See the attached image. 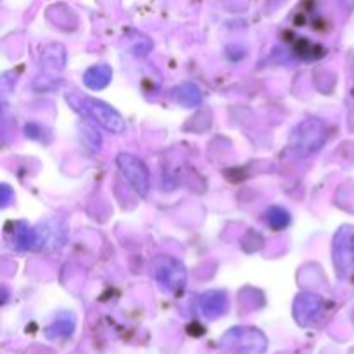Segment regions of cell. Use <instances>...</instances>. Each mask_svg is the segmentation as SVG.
<instances>
[{
	"mask_svg": "<svg viewBox=\"0 0 354 354\" xmlns=\"http://www.w3.org/2000/svg\"><path fill=\"white\" fill-rule=\"evenodd\" d=\"M325 140H327V127L318 118H306V120L299 121L292 128L289 137L290 149L301 158H306V156L320 151Z\"/></svg>",
	"mask_w": 354,
	"mask_h": 354,
	"instance_id": "obj_1",
	"label": "cell"
},
{
	"mask_svg": "<svg viewBox=\"0 0 354 354\" xmlns=\"http://www.w3.org/2000/svg\"><path fill=\"white\" fill-rule=\"evenodd\" d=\"M75 104L76 109H82L88 118H92L97 124L106 128L111 133H123L124 131V118L114 109L113 106L106 104L104 100L93 99V97H80Z\"/></svg>",
	"mask_w": 354,
	"mask_h": 354,
	"instance_id": "obj_2",
	"label": "cell"
},
{
	"mask_svg": "<svg viewBox=\"0 0 354 354\" xmlns=\"http://www.w3.org/2000/svg\"><path fill=\"white\" fill-rule=\"evenodd\" d=\"M266 346L265 335L252 327H235L221 339V348L234 354H261Z\"/></svg>",
	"mask_w": 354,
	"mask_h": 354,
	"instance_id": "obj_3",
	"label": "cell"
},
{
	"mask_svg": "<svg viewBox=\"0 0 354 354\" xmlns=\"http://www.w3.org/2000/svg\"><path fill=\"white\" fill-rule=\"evenodd\" d=\"M332 259L339 279L348 280L354 275V227L339 228L332 242Z\"/></svg>",
	"mask_w": 354,
	"mask_h": 354,
	"instance_id": "obj_4",
	"label": "cell"
},
{
	"mask_svg": "<svg viewBox=\"0 0 354 354\" xmlns=\"http://www.w3.org/2000/svg\"><path fill=\"white\" fill-rule=\"evenodd\" d=\"M154 279L168 292H182L187 286V270L182 261L173 256H158L152 263Z\"/></svg>",
	"mask_w": 354,
	"mask_h": 354,
	"instance_id": "obj_5",
	"label": "cell"
},
{
	"mask_svg": "<svg viewBox=\"0 0 354 354\" xmlns=\"http://www.w3.org/2000/svg\"><path fill=\"white\" fill-rule=\"evenodd\" d=\"M116 165L124 180L131 185V189L140 197L147 196L151 190V173H149L147 165L138 156L130 154V152L118 154Z\"/></svg>",
	"mask_w": 354,
	"mask_h": 354,
	"instance_id": "obj_6",
	"label": "cell"
},
{
	"mask_svg": "<svg viewBox=\"0 0 354 354\" xmlns=\"http://www.w3.org/2000/svg\"><path fill=\"white\" fill-rule=\"evenodd\" d=\"M325 313V299L318 294L301 292L294 301V318L301 327L318 324Z\"/></svg>",
	"mask_w": 354,
	"mask_h": 354,
	"instance_id": "obj_7",
	"label": "cell"
},
{
	"mask_svg": "<svg viewBox=\"0 0 354 354\" xmlns=\"http://www.w3.org/2000/svg\"><path fill=\"white\" fill-rule=\"evenodd\" d=\"M66 242V227L59 220H47L33 228V251H54Z\"/></svg>",
	"mask_w": 354,
	"mask_h": 354,
	"instance_id": "obj_8",
	"label": "cell"
},
{
	"mask_svg": "<svg viewBox=\"0 0 354 354\" xmlns=\"http://www.w3.org/2000/svg\"><path fill=\"white\" fill-rule=\"evenodd\" d=\"M228 306H230V301H228L225 290L211 289L197 297V310L207 320H216V318L227 315Z\"/></svg>",
	"mask_w": 354,
	"mask_h": 354,
	"instance_id": "obj_9",
	"label": "cell"
},
{
	"mask_svg": "<svg viewBox=\"0 0 354 354\" xmlns=\"http://www.w3.org/2000/svg\"><path fill=\"white\" fill-rule=\"evenodd\" d=\"M111 80H113V69L107 64L90 66V68L83 73V83H85L86 88L93 90V92L106 88L111 83Z\"/></svg>",
	"mask_w": 354,
	"mask_h": 354,
	"instance_id": "obj_10",
	"label": "cell"
},
{
	"mask_svg": "<svg viewBox=\"0 0 354 354\" xmlns=\"http://www.w3.org/2000/svg\"><path fill=\"white\" fill-rule=\"evenodd\" d=\"M173 97H175V100L180 106L187 107V109H194V107L201 106V102H203V92H201V88L196 83L190 82L175 86Z\"/></svg>",
	"mask_w": 354,
	"mask_h": 354,
	"instance_id": "obj_11",
	"label": "cell"
},
{
	"mask_svg": "<svg viewBox=\"0 0 354 354\" xmlns=\"http://www.w3.org/2000/svg\"><path fill=\"white\" fill-rule=\"evenodd\" d=\"M265 221L272 230L280 232L286 230L287 227L292 221V216H290L289 211L282 206H270L268 209L265 211Z\"/></svg>",
	"mask_w": 354,
	"mask_h": 354,
	"instance_id": "obj_12",
	"label": "cell"
},
{
	"mask_svg": "<svg viewBox=\"0 0 354 354\" xmlns=\"http://www.w3.org/2000/svg\"><path fill=\"white\" fill-rule=\"evenodd\" d=\"M73 328H75V320H73V317H61L55 324H52L50 327L47 328V337H68V335L73 334Z\"/></svg>",
	"mask_w": 354,
	"mask_h": 354,
	"instance_id": "obj_13",
	"label": "cell"
},
{
	"mask_svg": "<svg viewBox=\"0 0 354 354\" xmlns=\"http://www.w3.org/2000/svg\"><path fill=\"white\" fill-rule=\"evenodd\" d=\"M82 140L86 147L90 149L92 152H99L100 145H102V138H100V133L90 124H85L82 130Z\"/></svg>",
	"mask_w": 354,
	"mask_h": 354,
	"instance_id": "obj_14",
	"label": "cell"
},
{
	"mask_svg": "<svg viewBox=\"0 0 354 354\" xmlns=\"http://www.w3.org/2000/svg\"><path fill=\"white\" fill-rule=\"evenodd\" d=\"M10 197H12V192H10L9 187L2 185V204L3 206H7V204H9Z\"/></svg>",
	"mask_w": 354,
	"mask_h": 354,
	"instance_id": "obj_15",
	"label": "cell"
},
{
	"mask_svg": "<svg viewBox=\"0 0 354 354\" xmlns=\"http://www.w3.org/2000/svg\"><path fill=\"white\" fill-rule=\"evenodd\" d=\"M344 3L348 6V9H353L354 7V0H344Z\"/></svg>",
	"mask_w": 354,
	"mask_h": 354,
	"instance_id": "obj_16",
	"label": "cell"
}]
</instances>
